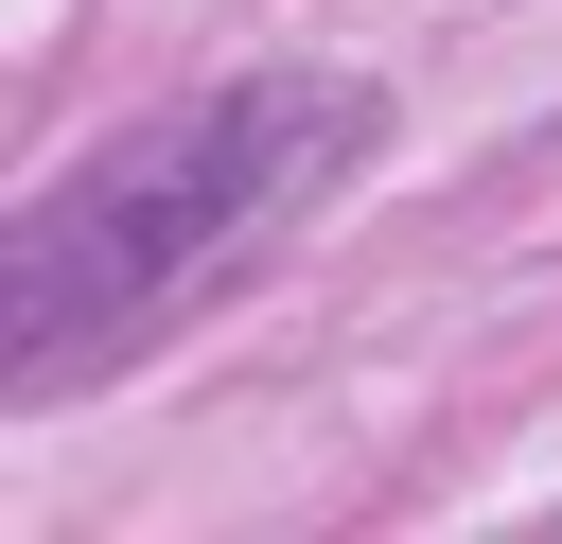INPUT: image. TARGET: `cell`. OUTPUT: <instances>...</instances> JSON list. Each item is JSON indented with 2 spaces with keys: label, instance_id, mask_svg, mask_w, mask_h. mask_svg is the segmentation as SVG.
<instances>
[{
  "label": "cell",
  "instance_id": "1",
  "mask_svg": "<svg viewBox=\"0 0 562 544\" xmlns=\"http://www.w3.org/2000/svg\"><path fill=\"white\" fill-rule=\"evenodd\" d=\"M351 158H369V88H334V70H263V88H211L140 140H105L0 263V386H70L105 333L193 298L228 246L316 211Z\"/></svg>",
  "mask_w": 562,
  "mask_h": 544
}]
</instances>
